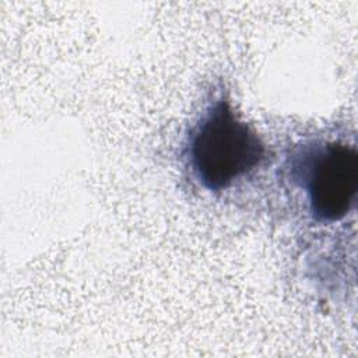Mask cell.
I'll return each mask as SVG.
<instances>
[{
	"label": "cell",
	"mask_w": 358,
	"mask_h": 358,
	"mask_svg": "<svg viewBox=\"0 0 358 358\" xmlns=\"http://www.w3.org/2000/svg\"><path fill=\"white\" fill-rule=\"evenodd\" d=\"M264 145L225 98L217 99L193 127L187 158L199 183L224 190L253 171L264 158Z\"/></svg>",
	"instance_id": "6da1fadb"
},
{
	"label": "cell",
	"mask_w": 358,
	"mask_h": 358,
	"mask_svg": "<svg viewBox=\"0 0 358 358\" xmlns=\"http://www.w3.org/2000/svg\"><path fill=\"white\" fill-rule=\"evenodd\" d=\"M292 172L317 221L341 220L354 207L358 193L355 147L343 143L316 145L295 157Z\"/></svg>",
	"instance_id": "7a4b0ae2"
}]
</instances>
